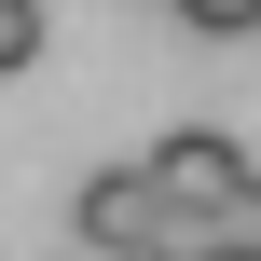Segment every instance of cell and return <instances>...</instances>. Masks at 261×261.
I'll return each mask as SVG.
<instances>
[{"instance_id":"obj_3","label":"cell","mask_w":261,"mask_h":261,"mask_svg":"<svg viewBox=\"0 0 261 261\" xmlns=\"http://www.w3.org/2000/svg\"><path fill=\"white\" fill-rule=\"evenodd\" d=\"M179 220L206 234V261H261V165H248V179H220L206 206H179Z\"/></svg>"},{"instance_id":"obj_6","label":"cell","mask_w":261,"mask_h":261,"mask_svg":"<svg viewBox=\"0 0 261 261\" xmlns=\"http://www.w3.org/2000/svg\"><path fill=\"white\" fill-rule=\"evenodd\" d=\"M69 261H83V248H69Z\"/></svg>"},{"instance_id":"obj_1","label":"cell","mask_w":261,"mask_h":261,"mask_svg":"<svg viewBox=\"0 0 261 261\" xmlns=\"http://www.w3.org/2000/svg\"><path fill=\"white\" fill-rule=\"evenodd\" d=\"M165 220H179V206H165L138 165H96V179L69 193V234H83V261H151V248H165Z\"/></svg>"},{"instance_id":"obj_5","label":"cell","mask_w":261,"mask_h":261,"mask_svg":"<svg viewBox=\"0 0 261 261\" xmlns=\"http://www.w3.org/2000/svg\"><path fill=\"white\" fill-rule=\"evenodd\" d=\"M179 28H206V41H234V28H261V0H165Z\"/></svg>"},{"instance_id":"obj_4","label":"cell","mask_w":261,"mask_h":261,"mask_svg":"<svg viewBox=\"0 0 261 261\" xmlns=\"http://www.w3.org/2000/svg\"><path fill=\"white\" fill-rule=\"evenodd\" d=\"M41 69V0H0V83Z\"/></svg>"},{"instance_id":"obj_2","label":"cell","mask_w":261,"mask_h":261,"mask_svg":"<svg viewBox=\"0 0 261 261\" xmlns=\"http://www.w3.org/2000/svg\"><path fill=\"white\" fill-rule=\"evenodd\" d=\"M138 179H151L165 206H206L220 179H248V151H234L220 124H179V138H151V151H138Z\"/></svg>"}]
</instances>
